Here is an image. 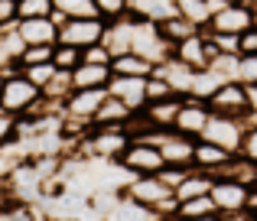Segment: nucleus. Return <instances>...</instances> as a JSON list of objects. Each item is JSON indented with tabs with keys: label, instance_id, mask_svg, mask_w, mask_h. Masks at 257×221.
<instances>
[{
	"label": "nucleus",
	"instance_id": "nucleus-23",
	"mask_svg": "<svg viewBox=\"0 0 257 221\" xmlns=\"http://www.w3.org/2000/svg\"><path fill=\"white\" fill-rule=\"evenodd\" d=\"M225 82H228V78H221L215 69H199V72H195V78H192V91H189V95H195V98H202V101H208V98H212Z\"/></svg>",
	"mask_w": 257,
	"mask_h": 221
},
{
	"label": "nucleus",
	"instance_id": "nucleus-35",
	"mask_svg": "<svg viewBox=\"0 0 257 221\" xmlns=\"http://www.w3.org/2000/svg\"><path fill=\"white\" fill-rule=\"evenodd\" d=\"M208 36L215 39V46H218L221 52H234V56H241V33H208Z\"/></svg>",
	"mask_w": 257,
	"mask_h": 221
},
{
	"label": "nucleus",
	"instance_id": "nucleus-10",
	"mask_svg": "<svg viewBox=\"0 0 257 221\" xmlns=\"http://www.w3.org/2000/svg\"><path fill=\"white\" fill-rule=\"evenodd\" d=\"M147 78L144 75H111L107 91L114 98H120L131 111H140V108H147Z\"/></svg>",
	"mask_w": 257,
	"mask_h": 221
},
{
	"label": "nucleus",
	"instance_id": "nucleus-39",
	"mask_svg": "<svg viewBox=\"0 0 257 221\" xmlns=\"http://www.w3.org/2000/svg\"><path fill=\"white\" fill-rule=\"evenodd\" d=\"M247 88V104H251V120H257V85H244Z\"/></svg>",
	"mask_w": 257,
	"mask_h": 221
},
{
	"label": "nucleus",
	"instance_id": "nucleus-2",
	"mask_svg": "<svg viewBox=\"0 0 257 221\" xmlns=\"http://www.w3.org/2000/svg\"><path fill=\"white\" fill-rule=\"evenodd\" d=\"M39 98H43V88H39V85H33L20 69L7 72V78H4V95H0V108H4V111L17 114V117H20V114H30L33 104H36Z\"/></svg>",
	"mask_w": 257,
	"mask_h": 221
},
{
	"label": "nucleus",
	"instance_id": "nucleus-18",
	"mask_svg": "<svg viewBox=\"0 0 257 221\" xmlns=\"http://www.w3.org/2000/svg\"><path fill=\"white\" fill-rule=\"evenodd\" d=\"M157 26H160V36L166 39V43H182L186 36H192V33H199L202 26H195L192 20H186L182 13H170V17H163V20H157Z\"/></svg>",
	"mask_w": 257,
	"mask_h": 221
},
{
	"label": "nucleus",
	"instance_id": "nucleus-4",
	"mask_svg": "<svg viewBox=\"0 0 257 221\" xmlns=\"http://www.w3.org/2000/svg\"><path fill=\"white\" fill-rule=\"evenodd\" d=\"M117 163L127 166L134 176H153V172H160L166 166V156L150 140H131V146L124 150V156H120Z\"/></svg>",
	"mask_w": 257,
	"mask_h": 221
},
{
	"label": "nucleus",
	"instance_id": "nucleus-21",
	"mask_svg": "<svg viewBox=\"0 0 257 221\" xmlns=\"http://www.w3.org/2000/svg\"><path fill=\"white\" fill-rule=\"evenodd\" d=\"M131 114H134V111L127 108L120 98L111 95V98H107V101L98 108V114L91 117V124H94V127H124V120L131 117Z\"/></svg>",
	"mask_w": 257,
	"mask_h": 221
},
{
	"label": "nucleus",
	"instance_id": "nucleus-15",
	"mask_svg": "<svg viewBox=\"0 0 257 221\" xmlns=\"http://www.w3.org/2000/svg\"><path fill=\"white\" fill-rule=\"evenodd\" d=\"M234 153L231 150H225V146H218V143H212V140H195V169H205V172H218L221 166L231 159Z\"/></svg>",
	"mask_w": 257,
	"mask_h": 221
},
{
	"label": "nucleus",
	"instance_id": "nucleus-13",
	"mask_svg": "<svg viewBox=\"0 0 257 221\" xmlns=\"http://www.w3.org/2000/svg\"><path fill=\"white\" fill-rule=\"evenodd\" d=\"M195 140H199V137H189V133L173 130L170 137L160 143L166 163H173V166H189V169H192V166H195Z\"/></svg>",
	"mask_w": 257,
	"mask_h": 221
},
{
	"label": "nucleus",
	"instance_id": "nucleus-30",
	"mask_svg": "<svg viewBox=\"0 0 257 221\" xmlns=\"http://www.w3.org/2000/svg\"><path fill=\"white\" fill-rule=\"evenodd\" d=\"M56 4L52 0H20V20L26 17H52Z\"/></svg>",
	"mask_w": 257,
	"mask_h": 221
},
{
	"label": "nucleus",
	"instance_id": "nucleus-17",
	"mask_svg": "<svg viewBox=\"0 0 257 221\" xmlns=\"http://www.w3.org/2000/svg\"><path fill=\"white\" fill-rule=\"evenodd\" d=\"M215 185V176L205 169H189V176L182 179L179 185H176V198L179 202H186V198H195V195H208Z\"/></svg>",
	"mask_w": 257,
	"mask_h": 221
},
{
	"label": "nucleus",
	"instance_id": "nucleus-26",
	"mask_svg": "<svg viewBox=\"0 0 257 221\" xmlns=\"http://www.w3.org/2000/svg\"><path fill=\"white\" fill-rule=\"evenodd\" d=\"M52 62L59 65V69H78L82 65V49L72 43H56V52H52Z\"/></svg>",
	"mask_w": 257,
	"mask_h": 221
},
{
	"label": "nucleus",
	"instance_id": "nucleus-19",
	"mask_svg": "<svg viewBox=\"0 0 257 221\" xmlns=\"http://www.w3.org/2000/svg\"><path fill=\"white\" fill-rule=\"evenodd\" d=\"M182 98L186 95H173V98H163V101H147V117L160 127H176V117H179V108H182Z\"/></svg>",
	"mask_w": 257,
	"mask_h": 221
},
{
	"label": "nucleus",
	"instance_id": "nucleus-40",
	"mask_svg": "<svg viewBox=\"0 0 257 221\" xmlns=\"http://www.w3.org/2000/svg\"><path fill=\"white\" fill-rule=\"evenodd\" d=\"M244 208L251 211L254 221H257V189H254V185H251V192H247V205H244Z\"/></svg>",
	"mask_w": 257,
	"mask_h": 221
},
{
	"label": "nucleus",
	"instance_id": "nucleus-37",
	"mask_svg": "<svg viewBox=\"0 0 257 221\" xmlns=\"http://www.w3.org/2000/svg\"><path fill=\"white\" fill-rule=\"evenodd\" d=\"M20 20V0H0V23Z\"/></svg>",
	"mask_w": 257,
	"mask_h": 221
},
{
	"label": "nucleus",
	"instance_id": "nucleus-24",
	"mask_svg": "<svg viewBox=\"0 0 257 221\" xmlns=\"http://www.w3.org/2000/svg\"><path fill=\"white\" fill-rule=\"evenodd\" d=\"M176 13H182L186 20H192L195 26H208V20H212L208 0H176Z\"/></svg>",
	"mask_w": 257,
	"mask_h": 221
},
{
	"label": "nucleus",
	"instance_id": "nucleus-42",
	"mask_svg": "<svg viewBox=\"0 0 257 221\" xmlns=\"http://www.w3.org/2000/svg\"><path fill=\"white\" fill-rule=\"evenodd\" d=\"M251 10H254V17H257V0H251Z\"/></svg>",
	"mask_w": 257,
	"mask_h": 221
},
{
	"label": "nucleus",
	"instance_id": "nucleus-38",
	"mask_svg": "<svg viewBox=\"0 0 257 221\" xmlns=\"http://www.w3.org/2000/svg\"><path fill=\"white\" fill-rule=\"evenodd\" d=\"M241 52H257V23L241 33Z\"/></svg>",
	"mask_w": 257,
	"mask_h": 221
},
{
	"label": "nucleus",
	"instance_id": "nucleus-16",
	"mask_svg": "<svg viewBox=\"0 0 257 221\" xmlns=\"http://www.w3.org/2000/svg\"><path fill=\"white\" fill-rule=\"evenodd\" d=\"M114 75L111 65H98V62H82L78 69H72V85L75 88H98V85H107Z\"/></svg>",
	"mask_w": 257,
	"mask_h": 221
},
{
	"label": "nucleus",
	"instance_id": "nucleus-27",
	"mask_svg": "<svg viewBox=\"0 0 257 221\" xmlns=\"http://www.w3.org/2000/svg\"><path fill=\"white\" fill-rule=\"evenodd\" d=\"M56 10H62L65 17H98V4L94 0H52Z\"/></svg>",
	"mask_w": 257,
	"mask_h": 221
},
{
	"label": "nucleus",
	"instance_id": "nucleus-3",
	"mask_svg": "<svg viewBox=\"0 0 257 221\" xmlns=\"http://www.w3.org/2000/svg\"><path fill=\"white\" fill-rule=\"evenodd\" d=\"M247 124H251V120H244V117H228V114H215L212 111L205 130H202V140H212V143L225 146V150H231V153H241Z\"/></svg>",
	"mask_w": 257,
	"mask_h": 221
},
{
	"label": "nucleus",
	"instance_id": "nucleus-14",
	"mask_svg": "<svg viewBox=\"0 0 257 221\" xmlns=\"http://www.w3.org/2000/svg\"><path fill=\"white\" fill-rule=\"evenodd\" d=\"M20 36L26 46H52L59 43V26L52 23V17H26L20 20Z\"/></svg>",
	"mask_w": 257,
	"mask_h": 221
},
{
	"label": "nucleus",
	"instance_id": "nucleus-36",
	"mask_svg": "<svg viewBox=\"0 0 257 221\" xmlns=\"http://www.w3.org/2000/svg\"><path fill=\"white\" fill-rule=\"evenodd\" d=\"M241 156H247V159H254V163H257V120L247 124L244 143H241Z\"/></svg>",
	"mask_w": 257,
	"mask_h": 221
},
{
	"label": "nucleus",
	"instance_id": "nucleus-28",
	"mask_svg": "<svg viewBox=\"0 0 257 221\" xmlns=\"http://www.w3.org/2000/svg\"><path fill=\"white\" fill-rule=\"evenodd\" d=\"M238 82L257 85V52H241L238 56Z\"/></svg>",
	"mask_w": 257,
	"mask_h": 221
},
{
	"label": "nucleus",
	"instance_id": "nucleus-29",
	"mask_svg": "<svg viewBox=\"0 0 257 221\" xmlns=\"http://www.w3.org/2000/svg\"><path fill=\"white\" fill-rule=\"evenodd\" d=\"M173 85L166 82L163 75H150L147 78V101H163V98H173Z\"/></svg>",
	"mask_w": 257,
	"mask_h": 221
},
{
	"label": "nucleus",
	"instance_id": "nucleus-7",
	"mask_svg": "<svg viewBox=\"0 0 257 221\" xmlns=\"http://www.w3.org/2000/svg\"><path fill=\"white\" fill-rule=\"evenodd\" d=\"M254 23H257V17H254L251 4H228L218 13H212L208 26H202V30H208V33H244Z\"/></svg>",
	"mask_w": 257,
	"mask_h": 221
},
{
	"label": "nucleus",
	"instance_id": "nucleus-20",
	"mask_svg": "<svg viewBox=\"0 0 257 221\" xmlns=\"http://www.w3.org/2000/svg\"><path fill=\"white\" fill-rule=\"evenodd\" d=\"M179 218L218 221V218H221V211H218V205H215L212 192H208V195H195V198H186V202H179Z\"/></svg>",
	"mask_w": 257,
	"mask_h": 221
},
{
	"label": "nucleus",
	"instance_id": "nucleus-25",
	"mask_svg": "<svg viewBox=\"0 0 257 221\" xmlns=\"http://www.w3.org/2000/svg\"><path fill=\"white\" fill-rule=\"evenodd\" d=\"M20 72H23L26 78H30L33 85H39V88H46V85L52 82V78H56V72H59V65L52 62H36V65H20Z\"/></svg>",
	"mask_w": 257,
	"mask_h": 221
},
{
	"label": "nucleus",
	"instance_id": "nucleus-5",
	"mask_svg": "<svg viewBox=\"0 0 257 221\" xmlns=\"http://www.w3.org/2000/svg\"><path fill=\"white\" fill-rule=\"evenodd\" d=\"M104 26H107L104 17H72L59 30V43H72L78 49H85V46H94L104 39Z\"/></svg>",
	"mask_w": 257,
	"mask_h": 221
},
{
	"label": "nucleus",
	"instance_id": "nucleus-9",
	"mask_svg": "<svg viewBox=\"0 0 257 221\" xmlns=\"http://www.w3.org/2000/svg\"><path fill=\"white\" fill-rule=\"evenodd\" d=\"M208 117H212L208 101H202V98H195V95H186L182 98V108H179V117H176V130L189 133V137H202Z\"/></svg>",
	"mask_w": 257,
	"mask_h": 221
},
{
	"label": "nucleus",
	"instance_id": "nucleus-33",
	"mask_svg": "<svg viewBox=\"0 0 257 221\" xmlns=\"http://www.w3.org/2000/svg\"><path fill=\"white\" fill-rule=\"evenodd\" d=\"M17 114H10V111H0V146H7V143H17Z\"/></svg>",
	"mask_w": 257,
	"mask_h": 221
},
{
	"label": "nucleus",
	"instance_id": "nucleus-34",
	"mask_svg": "<svg viewBox=\"0 0 257 221\" xmlns=\"http://www.w3.org/2000/svg\"><path fill=\"white\" fill-rule=\"evenodd\" d=\"M114 52L107 49L104 43H94V46H85L82 49V62H98V65H111Z\"/></svg>",
	"mask_w": 257,
	"mask_h": 221
},
{
	"label": "nucleus",
	"instance_id": "nucleus-6",
	"mask_svg": "<svg viewBox=\"0 0 257 221\" xmlns=\"http://www.w3.org/2000/svg\"><path fill=\"white\" fill-rule=\"evenodd\" d=\"M208 108H212L215 114H228V117H244V120H251L247 88L241 82H225L212 98H208Z\"/></svg>",
	"mask_w": 257,
	"mask_h": 221
},
{
	"label": "nucleus",
	"instance_id": "nucleus-8",
	"mask_svg": "<svg viewBox=\"0 0 257 221\" xmlns=\"http://www.w3.org/2000/svg\"><path fill=\"white\" fill-rule=\"evenodd\" d=\"M111 98V91H107V85H98V88H75L69 98H65V117H75V120H88L91 124V117L98 114V108Z\"/></svg>",
	"mask_w": 257,
	"mask_h": 221
},
{
	"label": "nucleus",
	"instance_id": "nucleus-41",
	"mask_svg": "<svg viewBox=\"0 0 257 221\" xmlns=\"http://www.w3.org/2000/svg\"><path fill=\"white\" fill-rule=\"evenodd\" d=\"M228 4H251V0H228Z\"/></svg>",
	"mask_w": 257,
	"mask_h": 221
},
{
	"label": "nucleus",
	"instance_id": "nucleus-32",
	"mask_svg": "<svg viewBox=\"0 0 257 221\" xmlns=\"http://www.w3.org/2000/svg\"><path fill=\"white\" fill-rule=\"evenodd\" d=\"M94 4H98V17L104 20H117L131 10V0H94Z\"/></svg>",
	"mask_w": 257,
	"mask_h": 221
},
{
	"label": "nucleus",
	"instance_id": "nucleus-12",
	"mask_svg": "<svg viewBox=\"0 0 257 221\" xmlns=\"http://www.w3.org/2000/svg\"><path fill=\"white\" fill-rule=\"evenodd\" d=\"M153 75H163L166 82L173 85V91H176V95H189V91H192L195 69H192V65H186L182 59L170 56V59H163V62H157V65H153Z\"/></svg>",
	"mask_w": 257,
	"mask_h": 221
},
{
	"label": "nucleus",
	"instance_id": "nucleus-22",
	"mask_svg": "<svg viewBox=\"0 0 257 221\" xmlns=\"http://www.w3.org/2000/svg\"><path fill=\"white\" fill-rule=\"evenodd\" d=\"M111 69L114 75H153V62L140 52H120V56L111 59Z\"/></svg>",
	"mask_w": 257,
	"mask_h": 221
},
{
	"label": "nucleus",
	"instance_id": "nucleus-1",
	"mask_svg": "<svg viewBox=\"0 0 257 221\" xmlns=\"http://www.w3.org/2000/svg\"><path fill=\"white\" fill-rule=\"evenodd\" d=\"M247 192H251V185L241 182V179L215 176L212 198H215V205H218V211H221L218 221H254V215L244 208L247 205Z\"/></svg>",
	"mask_w": 257,
	"mask_h": 221
},
{
	"label": "nucleus",
	"instance_id": "nucleus-11",
	"mask_svg": "<svg viewBox=\"0 0 257 221\" xmlns=\"http://www.w3.org/2000/svg\"><path fill=\"white\" fill-rule=\"evenodd\" d=\"M124 195H131L134 202H140V205H147V208H153V205L163 202L166 195H173V189L157 176V172H153V176H134L131 182L124 185Z\"/></svg>",
	"mask_w": 257,
	"mask_h": 221
},
{
	"label": "nucleus",
	"instance_id": "nucleus-31",
	"mask_svg": "<svg viewBox=\"0 0 257 221\" xmlns=\"http://www.w3.org/2000/svg\"><path fill=\"white\" fill-rule=\"evenodd\" d=\"M52 52H56V43L52 46H26L23 56H20V65H36V62H49Z\"/></svg>",
	"mask_w": 257,
	"mask_h": 221
}]
</instances>
